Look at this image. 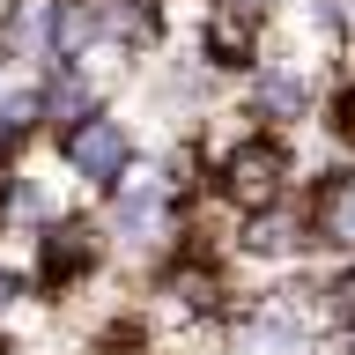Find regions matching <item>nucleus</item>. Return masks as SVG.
Segmentation results:
<instances>
[{"label": "nucleus", "mask_w": 355, "mask_h": 355, "mask_svg": "<svg viewBox=\"0 0 355 355\" xmlns=\"http://www.w3.org/2000/svg\"><path fill=\"white\" fill-rule=\"evenodd\" d=\"M52 148H60V163L82 178L89 193H111V185H119V178L141 163V133H133L126 111H111V104H104V111H89L82 126H67Z\"/></svg>", "instance_id": "nucleus-2"}, {"label": "nucleus", "mask_w": 355, "mask_h": 355, "mask_svg": "<svg viewBox=\"0 0 355 355\" xmlns=\"http://www.w3.org/2000/svg\"><path fill=\"white\" fill-rule=\"evenodd\" d=\"M30 288H37V282H30L22 266H8V259H0V318H8V311H15L22 296H30Z\"/></svg>", "instance_id": "nucleus-7"}, {"label": "nucleus", "mask_w": 355, "mask_h": 355, "mask_svg": "<svg viewBox=\"0 0 355 355\" xmlns=\"http://www.w3.org/2000/svg\"><path fill=\"white\" fill-rule=\"evenodd\" d=\"M111 237H104V222H89V215H52L37 230V274L30 282L44 288V296H67V288H82L96 266H104Z\"/></svg>", "instance_id": "nucleus-3"}, {"label": "nucleus", "mask_w": 355, "mask_h": 355, "mask_svg": "<svg viewBox=\"0 0 355 355\" xmlns=\"http://www.w3.org/2000/svg\"><path fill=\"white\" fill-rule=\"evenodd\" d=\"M318 96H326V82H318V67L296 60V52H259L252 74L237 82V104L252 111L259 126H274V133H304L311 119H318Z\"/></svg>", "instance_id": "nucleus-1"}, {"label": "nucleus", "mask_w": 355, "mask_h": 355, "mask_svg": "<svg viewBox=\"0 0 355 355\" xmlns=\"http://www.w3.org/2000/svg\"><path fill=\"white\" fill-rule=\"evenodd\" d=\"M304 207H311L318 259H355V163L348 155H333L318 178H304Z\"/></svg>", "instance_id": "nucleus-4"}, {"label": "nucleus", "mask_w": 355, "mask_h": 355, "mask_svg": "<svg viewBox=\"0 0 355 355\" xmlns=\"http://www.w3.org/2000/svg\"><path fill=\"white\" fill-rule=\"evenodd\" d=\"M89 111H104V74L89 60H52L37 74V119H44V133L60 141L67 126H82Z\"/></svg>", "instance_id": "nucleus-5"}, {"label": "nucleus", "mask_w": 355, "mask_h": 355, "mask_svg": "<svg viewBox=\"0 0 355 355\" xmlns=\"http://www.w3.org/2000/svg\"><path fill=\"white\" fill-rule=\"evenodd\" d=\"M311 126H326V141L340 155H355V67H340L326 82V96H318V119Z\"/></svg>", "instance_id": "nucleus-6"}, {"label": "nucleus", "mask_w": 355, "mask_h": 355, "mask_svg": "<svg viewBox=\"0 0 355 355\" xmlns=\"http://www.w3.org/2000/svg\"><path fill=\"white\" fill-rule=\"evenodd\" d=\"M8 74H15V60H8V52H0V89H8Z\"/></svg>", "instance_id": "nucleus-8"}]
</instances>
